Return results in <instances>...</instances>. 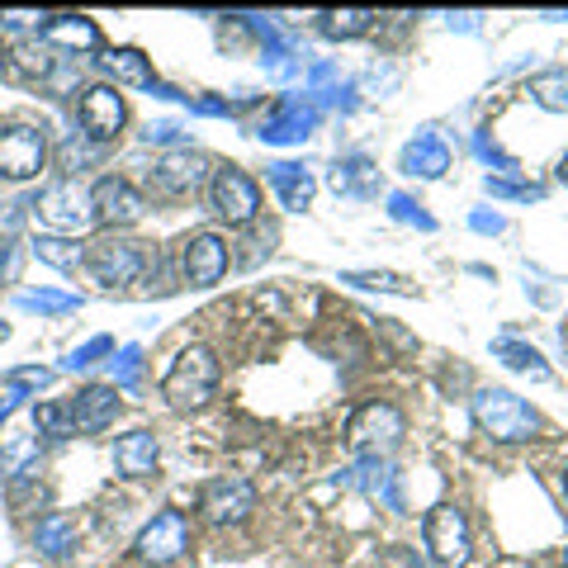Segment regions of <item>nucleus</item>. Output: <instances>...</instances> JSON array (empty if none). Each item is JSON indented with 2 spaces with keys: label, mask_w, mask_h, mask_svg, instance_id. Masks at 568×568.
Returning <instances> with one entry per match:
<instances>
[{
  "label": "nucleus",
  "mask_w": 568,
  "mask_h": 568,
  "mask_svg": "<svg viewBox=\"0 0 568 568\" xmlns=\"http://www.w3.org/2000/svg\"><path fill=\"white\" fill-rule=\"evenodd\" d=\"M6 379H14L20 388H48V384H52V369H43V365H24V369H10Z\"/></svg>",
  "instance_id": "nucleus-40"
},
{
  "label": "nucleus",
  "mask_w": 568,
  "mask_h": 568,
  "mask_svg": "<svg viewBox=\"0 0 568 568\" xmlns=\"http://www.w3.org/2000/svg\"><path fill=\"white\" fill-rule=\"evenodd\" d=\"M346 436H351V446L361 450V455H388L403 440V413L394 403H365L361 413L351 417L346 426Z\"/></svg>",
  "instance_id": "nucleus-6"
},
{
  "label": "nucleus",
  "mask_w": 568,
  "mask_h": 568,
  "mask_svg": "<svg viewBox=\"0 0 568 568\" xmlns=\"http://www.w3.org/2000/svg\"><path fill=\"white\" fill-rule=\"evenodd\" d=\"M100 67L110 71L114 81H123V85H142V91H148V85L156 81V77H152V62L142 58L138 48H110V52L100 58Z\"/></svg>",
  "instance_id": "nucleus-21"
},
{
  "label": "nucleus",
  "mask_w": 568,
  "mask_h": 568,
  "mask_svg": "<svg viewBox=\"0 0 568 568\" xmlns=\"http://www.w3.org/2000/svg\"><path fill=\"white\" fill-rule=\"evenodd\" d=\"M43 166H48L43 129H29V123L0 129V175H6V181H33Z\"/></svg>",
  "instance_id": "nucleus-7"
},
{
  "label": "nucleus",
  "mask_w": 568,
  "mask_h": 568,
  "mask_svg": "<svg viewBox=\"0 0 568 568\" xmlns=\"http://www.w3.org/2000/svg\"><path fill=\"white\" fill-rule=\"evenodd\" d=\"M384 568H422V564H417L413 549H403V545H398V549H388V564H384Z\"/></svg>",
  "instance_id": "nucleus-44"
},
{
  "label": "nucleus",
  "mask_w": 568,
  "mask_h": 568,
  "mask_svg": "<svg viewBox=\"0 0 568 568\" xmlns=\"http://www.w3.org/2000/svg\"><path fill=\"white\" fill-rule=\"evenodd\" d=\"M564 568H568V549H564Z\"/></svg>",
  "instance_id": "nucleus-50"
},
{
  "label": "nucleus",
  "mask_w": 568,
  "mask_h": 568,
  "mask_svg": "<svg viewBox=\"0 0 568 568\" xmlns=\"http://www.w3.org/2000/svg\"><path fill=\"white\" fill-rule=\"evenodd\" d=\"M33 252H39V261H48L52 271H77V265L85 261L81 246L67 242V237H33Z\"/></svg>",
  "instance_id": "nucleus-28"
},
{
  "label": "nucleus",
  "mask_w": 568,
  "mask_h": 568,
  "mask_svg": "<svg viewBox=\"0 0 568 568\" xmlns=\"http://www.w3.org/2000/svg\"><path fill=\"white\" fill-rule=\"evenodd\" d=\"M388 213H394L398 223L422 227V233H432V227H436V219H432V213H422V204L413 200V194H388Z\"/></svg>",
  "instance_id": "nucleus-32"
},
{
  "label": "nucleus",
  "mask_w": 568,
  "mask_h": 568,
  "mask_svg": "<svg viewBox=\"0 0 568 568\" xmlns=\"http://www.w3.org/2000/svg\"><path fill=\"white\" fill-rule=\"evenodd\" d=\"M342 284H355V290H379V294H413V284L394 271H351L342 275Z\"/></svg>",
  "instance_id": "nucleus-29"
},
{
  "label": "nucleus",
  "mask_w": 568,
  "mask_h": 568,
  "mask_svg": "<svg viewBox=\"0 0 568 568\" xmlns=\"http://www.w3.org/2000/svg\"><path fill=\"white\" fill-rule=\"evenodd\" d=\"M549 20H568V10H564V14H559V10H555V14H549Z\"/></svg>",
  "instance_id": "nucleus-48"
},
{
  "label": "nucleus",
  "mask_w": 568,
  "mask_h": 568,
  "mask_svg": "<svg viewBox=\"0 0 568 568\" xmlns=\"http://www.w3.org/2000/svg\"><path fill=\"white\" fill-rule=\"evenodd\" d=\"M403 171L417 175V181H440V175L450 171V148L436 133H417L403 148Z\"/></svg>",
  "instance_id": "nucleus-17"
},
{
  "label": "nucleus",
  "mask_w": 568,
  "mask_h": 568,
  "mask_svg": "<svg viewBox=\"0 0 568 568\" xmlns=\"http://www.w3.org/2000/svg\"><path fill=\"white\" fill-rule=\"evenodd\" d=\"M422 536H426V549H432V559L440 568H459L469 559V521L455 503H440V507L426 511Z\"/></svg>",
  "instance_id": "nucleus-5"
},
{
  "label": "nucleus",
  "mask_w": 568,
  "mask_h": 568,
  "mask_svg": "<svg viewBox=\"0 0 568 568\" xmlns=\"http://www.w3.org/2000/svg\"><path fill=\"white\" fill-rule=\"evenodd\" d=\"M48 20H52V14H33V10H6V14H0V24L14 29V33H33V29L43 33Z\"/></svg>",
  "instance_id": "nucleus-36"
},
{
  "label": "nucleus",
  "mask_w": 568,
  "mask_h": 568,
  "mask_svg": "<svg viewBox=\"0 0 568 568\" xmlns=\"http://www.w3.org/2000/svg\"><path fill=\"white\" fill-rule=\"evenodd\" d=\"M271 171V185H275V194H280V204L284 209H294V213H304L308 204H313V190H317V181L304 171V166H294V162H275V166H265Z\"/></svg>",
  "instance_id": "nucleus-19"
},
{
  "label": "nucleus",
  "mask_w": 568,
  "mask_h": 568,
  "mask_svg": "<svg viewBox=\"0 0 568 568\" xmlns=\"http://www.w3.org/2000/svg\"><path fill=\"white\" fill-rule=\"evenodd\" d=\"M469 227H474V233H503V213H484V209H478V213H469Z\"/></svg>",
  "instance_id": "nucleus-43"
},
{
  "label": "nucleus",
  "mask_w": 568,
  "mask_h": 568,
  "mask_svg": "<svg viewBox=\"0 0 568 568\" xmlns=\"http://www.w3.org/2000/svg\"><path fill=\"white\" fill-rule=\"evenodd\" d=\"M313 129H317V104L304 100V95H284L275 104V114L261 123V138L284 148V142H304Z\"/></svg>",
  "instance_id": "nucleus-13"
},
{
  "label": "nucleus",
  "mask_w": 568,
  "mask_h": 568,
  "mask_svg": "<svg viewBox=\"0 0 568 568\" xmlns=\"http://www.w3.org/2000/svg\"><path fill=\"white\" fill-rule=\"evenodd\" d=\"M142 138H148V142H181V123H171V119L148 123V129H142Z\"/></svg>",
  "instance_id": "nucleus-42"
},
{
  "label": "nucleus",
  "mask_w": 568,
  "mask_h": 568,
  "mask_svg": "<svg viewBox=\"0 0 568 568\" xmlns=\"http://www.w3.org/2000/svg\"><path fill=\"white\" fill-rule=\"evenodd\" d=\"M474 152H478V156H484V162H497V166H503V171H517V162H511V156H507L503 148H497V142H493L488 133H474Z\"/></svg>",
  "instance_id": "nucleus-38"
},
{
  "label": "nucleus",
  "mask_w": 568,
  "mask_h": 568,
  "mask_svg": "<svg viewBox=\"0 0 568 568\" xmlns=\"http://www.w3.org/2000/svg\"><path fill=\"white\" fill-rule=\"evenodd\" d=\"M14 271V242L10 237H0V280H6Z\"/></svg>",
  "instance_id": "nucleus-45"
},
{
  "label": "nucleus",
  "mask_w": 568,
  "mask_h": 568,
  "mask_svg": "<svg viewBox=\"0 0 568 568\" xmlns=\"http://www.w3.org/2000/svg\"><path fill=\"white\" fill-rule=\"evenodd\" d=\"M493 355H497V361H503L507 369H517V375L549 379V365L540 361V351H536V346H521V342H511V336H503V342L493 346Z\"/></svg>",
  "instance_id": "nucleus-25"
},
{
  "label": "nucleus",
  "mask_w": 568,
  "mask_h": 568,
  "mask_svg": "<svg viewBox=\"0 0 568 568\" xmlns=\"http://www.w3.org/2000/svg\"><path fill=\"white\" fill-rule=\"evenodd\" d=\"M6 336H10V323H0V342H6Z\"/></svg>",
  "instance_id": "nucleus-47"
},
{
  "label": "nucleus",
  "mask_w": 568,
  "mask_h": 568,
  "mask_svg": "<svg viewBox=\"0 0 568 568\" xmlns=\"http://www.w3.org/2000/svg\"><path fill=\"white\" fill-rule=\"evenodd\" d=\"M185 549H190L185 511H162V517H152L148 526H142V536L133 540V555L142 564H171V559H181Z\"/></svg>",
  "instance_id": "nucleus-9"
},
{
  "label": "nucleus",
  "mask_w": 568,
  "mask_h": 568,
  "mask_svg": "<svg viewBox=\"0 0 568 568\" xmlns=\"http://www.w3.org/2000/svg\"><path fill=\"white\" fill-rule=\"evenodd\" d=\"M181 265H185V280L194 284V290H209V284H219L223 271H227V242L213 237V233L190 237L185 252H181Z\"/></svg>",
  "instance_id": "nucleus-15"
},
{
  "label": "nucleus",
  "mask_w": 568,
  "mask_h": 568,
  "mask_svg": "<svg viewBox=\"0 0 568 568\" xmlns=\"http://www.w3.org/2000/svg\"><path fill=\"white\" fill-rule=\"evenodd\" d=\"M209 194H213V209H219L227 223H252V219H256V209H261V190H256V181H252L246 171H237V166L213 171Z\"/></svg>",
  "instance_id": "nucleus-11"
},
{
  "label": "nucleus",
  "mask_w": 568,
  "mask_h": 568,
  "mask_svg": "<svg viewBox=\"0 0 568 568\" xmlns=\"http://www.w3.org/2000/svg\"><path fill=\"white\" fill-rule=\"evenodd\" d=\"M375 181H379V171L365 162V156H351V162H342L332 171V190L336 194H355V200H365L369 190H375Z\"/></svg>",
  "instance_id": "nucleus-24"
},
{
  "label": "nucleus",
  "mask_w": 568,
  "mask_h": 568,
  "mask_svg": "<svg viewBox=\"0 0 568 568\" xmlns=\"http://www.w3.org/2000/svg\"><path fill=\"white\" fill-rule=\"evenodd\" d=\"M484 185H488V194H497V200H540L536 185H511V181H493V175Z\"/></svg>",
  "instance_id": "nucleus-39"
},
{
  "label": "nucleus",
  "mask_w": 568,
  "mask_h": 568,
  "mask_svg": "<svg viewBox=\"0 0 568 568\" xmlns=\"http://www.w3.org/2000/svg\"><path fill=\"white\" fill-rule=\"evenodd\" d=\"M474 422L478 432L493 440H530L540 432V417L526 398L507 394V388H478L474 394Z\"/></svg>",
  "instance_id": "nucleus-2"
},
{
  "label": "nucleus",
  "mask_w": 568,
  "mask_h": 568,
  "mask_svg": "<svg viewBox=\"0 0 568 568\" xmlns=\"http://www.w3.org/2000/svg\"><path fill=\"white\" fill-rule=\"evenodd\" d=\"M564 493H568V469H564Z\"/></svg>",
  "instance_id": "nucleus-49"
},
{
  "label": "nucleus",
  "mask_w": 568,
  "mask_h": 568,
  "mask_svg": "<svg viewBox=\"0 0 568 568\" xmlns=\"http://www.w3.org/2000/svg\"><path fill=\"white\" fill-rule=\"evenodd\" d=\"M204 171L209 162L200 152H171L162 156V166H156V194H166V200H175V194H190L204 185Z\"/></svg>",
  "instance_id": "nucleus-16"
},
{
  "label": "nucleus",
  "mask_w": 568,
  "mask_h": 568,
  "mask_svg": "<svg viewBox=\"0 0 568 568\" xmlns=\"http://www.w3.org/2000/svg\"><path fill=\"white\" fill-rule=\"evenodd\" d=\"M0 62H6V52H0Z\"/></svg>",
  "instance_id": "nucleus-51"
},
{
  "label": "nucleus",
  "mask_w": 568,
  "mask_h": 568,
  "mask_svg": "<svg viewBox=\"0 0 568 568\" xmlns=\"http://www.w3.org/2000/svg\"><path fill=\"white\" fill-rule=\"evenodd\" d=\"M48 48H77V52H91L100 48V29L95 20H85V14H52L48 29L39 33Z\"/></svg>",
  "instance_id": "nucleus-18"
},
{
  "label": "nucleus",
  "mask_w": 568,
  "mask_h": 568,
  "mask_svg": "<svg viewBox=\"0 0 568 568\" xmlns=\"http://www.w3.org/2000/svg\"><path fill=\"white\" fill-rule=\"evenodd\" d=\"M85 265L95 271V280L100 284H138L142 275L156 265V256H152V246L148 242H133V237H100V242H91V252H85Z\"/></svg>",
  "instance_id": "nucleus-3"
},
{
  "label": "nucleus",
  "mask_w": 568,
  "mask_h": 568,
  "mask_svg": "<svg viewBox=\"0 0 568 568\" xmlns=\"http://www.w3.org/2000/svg\"><path fill=\"white\" fill-rule=\"evenodd\" d=\"M100 355H114V342H110V336H91L85 346H77V351L67 355V369H85V365H95Z\"/></svg>",
  "instance_id": "nucleus-34"
},
{
  "label": "nucleus",
  "mask_w": 568,
  "mask_h": 568,
  "mask_svg": "<svg viewBox=\"0 0 568 568\" xmlns=\"http://www.w3.org/2000/svg\"><path fill=\"white\" fill-rule=\"evenodd\" d=\"M33 213L39 223L48 227L52 237H77L95 223V204H91V190H81L77 181H58L48 185L39 200H33Z\"/></svg>",
  "instance_id": "nucleus-4"
},
{
  "label": "nucleus",
  "mask_w": 568,
  "mask_h": 568,
  "mask_svg": "<svg viewBox=\"0 0 568 568\" xmlns=\"http://www.w3.org/2000/svg\"><path fill=\"white\" fill-rule=\"evenodd\" d=\"M33 545L43 549V555H52V559H62L71 545H77V526H71V517L67 511H48V517L33 526Z\"/></svg>",
  "instance_id": "nucleus-22"
},
{
  "label": "nucleus",
  "mask_w": 568,
  "mask_h": 568,
  "mask_svg": "<svg viewBox=\"0 0 568 568\" xmlns=\"http://www.w3.org/2000/svg\"><path fill=\"white\" fill-rule=\"evenodd\" d=\"M20 308H29V313H71V308H81V298L62 294V290H29V294H20Z\"/></svg>",
  "instance_id": "nucleus-30"
},
{
  "label": "nucleus",
  "mask_w": 568,
  "mask_h": 568,
  "mask_svg": "<svg viewBox=\"0 0 568 568\" xmlns=\"http://www.w3.org/2000/svg\"><path fill=\"white\" fill-rule=\"evenodd\" d=\"M33 426H39L43 436H52V440L77 436V432H71V417H67L62 403H39V407H33Z\"/></svg>",
  "instance_id": "nucleus-31"
},
{
  "label": "nucleus",
  "mask_w": 568,
  "mask_h": 568,
  "mask_svg": "<svg viewBox=\"0 0 568 568\" xmlns=\"http://www.w3.org/2000/svg\"><path fill=\"white\" fill-rule=\"evenodd\" d=\"M156 455H162V446H156L152 432H129V436L114 440V465H119V474H129V478L152 474Z\"/></svg>",
  "instance_id": "nucleus-20"
},
{
  "label": "nucleus",
  "mask_w": 568,
  "mask_h": 568,
  "mask_svg": "<svg viewBox=\"0 0 568 568\" xmlns=\"http://www.w3.org/2000/svg\"><path fill=\"white\" fill-rule=\"evenodd\" d=\"M530 95H536L545 110L568 114V67H549V71H540V77L530 81Z\"/></svg>",
  "instance_id": "nucleus-27"
},
{
  "label": "nucleus",
  "mask_w": 568,
  "mask_h": 568,
  "mask_svg": "<svg viewBox=\"0 0 568 568\" xmlns=\"http://www.w3.org/2000/svg\"><path fill=\"white\" fill-rule=\"evenodd\" d=\"M33 459H39V436H29V432H10V436H0V469L20 478Z\"/></svg>",
  "instance_id": "nucleus-26"
},
{
  "label": "nucleus",
  "mask_w": 568,
  "mask_h": 568,
  "mask_svg": "<svg viewBox=\"0 0 568 568\" xmlns=\"http://www.w3.org/2000/svg\"><path fill=\"white\" fill-rule=\"evenodd\" d=\"M110 365H114V388H138V379H142V351L138 346H123Z\"/></svg>",
  "instance_id": "nucleus-33"
},
{
  "label": "nucleus",
  "mask_w": 568,
  "mask_h": 568,
  "mask_svg": "<svg viewBox=\"0 0 568 568\" xmlns=\"http://www.w3.org/2000/svg\"><path fill=\"white\" fill-rule=\"evenodd\" d=\"M119 388L114 384H85L77 398L67 403V417H71V432H104L114 417H119Z\"/></svg>",
  "instance_id": "nucleus-14"
},
{
  "label": "nucleus",
  "mask_w": 568,
  "mask_h": 568,
  "mask_svg": "<svg viewBox=\"0 0 568 568\" xmlns=\"http://www.w3.org/2000/svg\"><path fill=\"white\" fill-rule=\"evenodd\" d=\"M379 14L365 6H346V10H323V33L327 39H361V33L375 29Z\"/></svg>",
  "instance_id": "nucleus-23"
},
{
  "label": "nucleus",
  "mask_w": 568,
  "mask_h": 568,
  "mask_svg": "<svg viewBox=\"0 0 568 568\" xmlns=\"http://www.w3.org/2000/svg\"><path fill=\"white\" fill-rule=\"evenodd\" d=\"M77 119H81L85 138L110 142V138H119L123 123H129V110H123V95L114 91V85H85L81 104H77Z\"/></svg>",
  "instance_id": "nucleus-10"
},
{
  "label": "nucleus",
  "mask_w": 568,
  "mask_h": 568,
  "mask_svg": "<svg viewBox=\"0 0 568 568\" xmlns=\"http://www.w3.org/2000/svg\"><path fill=\"white\" fill-rule=\"evenodd\" d=\"M20 398H24V388L14 384V379H0V422H6L14 407H20Z\"/></svg>",
  "instance_id": "nucleus-41"
},
{
  "label": "nucleus",
  "mask_w": 568,
  "mask_h": 568,
  "mask_svg": "<svg viewBox=\"0 0 568 568\" xmlns=\"http://www.w3.org/2000/svg\"><path fill=\"white\" fill-rule=\"evenodd\" d=\"M91 204H95V219L110 223V227H129V223L142 219V209H148V200H142L123 175H104V181H95Z\"/></svg>",
  "instance_id": "nucleus-12"
},
{
  "label": "nucleus",
  "mask_w": 568,
  "mask_h": 568,
  "mask_svg": "<svg viewBox=\"0 0 568 568\" xmlns=\"http://www.w3.org/2000/svg\"><path fill=\"white\" fill-rule=\"evenodd\" d=\"M14 58H20V67L29 71V77H48V71H52V52H48V48L33 52V43H24L20 52H14Z\"/></svg>",
  "instance_id": "nucleus-37"
},
{
  "label": "nucleus",
  "mask_w": 568,
  "mask_h": 568,
  "mask_svg": "<svg viewBox=\"0 0 568 568\" xmlns=\"http://www.w3.org/2000/svg\"><path fill=\"white\" fill-rule=\"evenodd\" d=\"M62 171H77V166H91V162H100V156H104V148H100V142H95V148H77V138H71V142H62Z\"/></svg>",
  "instance_id": "nucleus-35"
},
{
  "label": "nucleus",
  "mask_w": 568,
  "mask_h": 568,
  "mask_svg": "<svg viewBox=\"0 0 568 568\" xmlns=\"http://www.w3.org/2000/svg\"><path fill=\"white\" fill-rule=\"evenodd\" d=\"M559 181L568 185V152H564V162H559Z\"/></svg>",
  "instance_id": "nucleus-46"
},
{
  "label": "nucleus",
  "mask_w": 568,
  "mask_h": 568,
  "mask_svg": "<svg viewBox=\"0 0 568 568\" xmlns=\"http://www.w3.org/2000/svg\"><path fill=\"white\" fill-rule=\"evenodd\" d=\"M200 511H204L209 526H242L256 511L252 478H237V474L233 478H213V484L204 488V497H200Z\"/></svg>",
  "instance_id": "nucleus-8"
},
{
  "label": "nucleus",
  "mask_w": 568,
  "mask_h": 568,
  "mask_svg": "<svg viewBox=\"0 0 568 568\" xmlns=\"http://www.w3.org/2000/svg\"><path fill=\"white\" fill-rule=\"evenodd\" d=\"M213 388H219V361H213L209 346H185L181 355H175V365L166 369V379H162L166 403L181 407V413L204 407L213 398Z\"/></svg>",
  "instance_id": "nucleus-1"
}]
</instances>
